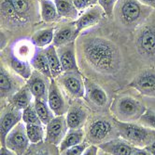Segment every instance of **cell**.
I'll return each instance as SVG.
<instances>
[{"mask_svg":"<svg viewBox=\"0 0 155 155\" xmlns=\"http://www.w3.org/2000/svg\"><path fill=\"white\" fill-rule=\"evenodd\" d=\"M145 149H146L151 155H155V140H154V141H152L149 146H147Z\"/></svg>","mask_w":155,"mask_h":155,"instance_id":"43","label":"cell"},{"mask_svg":"<svg viewBox=\"0 0 155 155\" xmlns=\"http://www.w3.org/2000/svg\"><path fill=\"white\" fill-rule=\"evenodd\" d=\"M29 143L31 142L27 136L26 124L23 122H20L8 134L4 146L15 152L17 155H23L29 147Z\"/></svg>","mask_w":155,"mask_h":155,"instance_id":"7","label":"cell"},{"mask_svg":"<svg viewBox=\"0 0 155 155\" xmlns=\"http://www.w3.org/2000/svg\"><path fill=\"white\" fill-rule=\"evenodd\" d=\"M112 131L111 124L104 119L94 121L89 128L88 137L93 143H100Z\"/></svg>","mask_w":155,"mask_h":155,"instance_id":"18","label":"cell"},{"mask_svg":"<svg viewBox=\"0 0 155 155\" xmlns=\"http://www.w3.org/2000/svg\"><path fill=\"white\" fill-rule=\"evenodd\" d=\"M138 121H139V124L145 126V127L155 130V111L154 110L147 109Z\"/></svg>","mask_w":155,"mask_h":155,"instance_id":"33","label":"cell"},{"mask_svg":"<svg viewBox=\"0 0 155 155\" xmlns=\"http://www.w3.org/2000/svg\"><path fill=\"white\" fill-rule=\"evenodd\" d=\"M0 71V89H1V97H12L18 92L23 86L21 79L1 65Z\"/></svg>","mask_w":155,"mask_h":155,"instance_id":"14","label":"cell"},{"mask_svg":"<svg viewBox=\"0 0 155 155\" xmlns=\"http://www.w3.org/2000/svg\"><path fill=\"white\" fill-rule=\"evenodd\" d=\"M0 155H17V154L15 152H13L12 150H10L6 146L2 145L1 150H0Z\"/></svg>","mask_w":155,"mask_h":155,"instance_id":"41","label":"cell"},{"mask_svg":"<svg viewBox=\"0 0 155 155\" xmlns=\"http://www.w3.org/2000/svg\"><path fill=\"white\" fill-rule=\"evenodd\" d=\"M9 66H10V69L12 70V72L18 74L23 80H28L33 74L30 64L26 61L18 59L15 56H12L10 58Z\"/></svg>","mask_w":155,"mask_h":155,"instance_id":"28","label":"cell"},{"mask_svg":"<svg viewBox=\"0 0 155 155\" xmlns=\"http://www.w3.org/2000/svg\"><path fill=\"white\" fill-rule=\"evenodd\" d=\"M57 53L60 58L63 72H79L74 42L57 48Z\"/></svg>","mask_w":155,"mask_h":155,"instance_id":"16","label":"cell"},{"mask_svg":"<svg viewBox=\"0 0 155 155\" xmlns=\"http://www.w3.org/2000/svg\"><path fill=\"white\" fill-rule=\"evenodd\" d=\"M85 84V97L87 100L96 106L103 107L107 102V96L105 90L91 80L84 79Z\"/></svg>","mask_w":155,"mask_h":155,"instance_id":"20","label":"cell"},{"mask_svg":"<svg viewBox=\"0 0 155 155\" xmlns=\"http://www.w3.org/2000/svg\"><path fill=\"white\" fill-rule=\"evenodd\" d=\"M58 78L66 94L74 98H81L85 97V84L84 79L79 72H64Z\"/></svg>","mask_w":155,"mask_h":155,"instance_id":"8","label":"cell"},{"mask_svg":"<svg viewBox=\"0 0 155 155\" xmlns=\"http://www.w3.org/2000/svg\"><path fill=\"white\" fill-rule=\"evenodd\" d=\"M115 10L117 19L122 24L136 27L144 22L151 14L152 8L144 6L138 0H118Z\"/></svg>","mask_w":155,"mask_h":155,"instance_id":"3","label":"cell"},{"mask_svg":"<svg viewBox=\"0 0 155 155\" xmlns=\"http://www.w3.org/2000/svg\"><path fill=\"white\" fill-rule=\"evenodd\" d=\"M17 48H18V54H19V56L17 57L18 59H21V57H27V56L30 54L31 47L28 46L26 43H22V44L18 45Z\"/></svg>","mask_w":155,"mask_h":155,"instance_id":"37","label":"cell"},{"mask_svg":"<svg viewBox=\"0 0 155 155\" xmlns=\"http://www.w3.org/2000/svg\"><path fill=\"white\" fill-rule=\"evenodd\" d=\"M132 155H151L145 148H136Z\"/></svg>","mask_w":155,"mask_h":155,"instance_id":"40","label":"cell"},{"mask_svg":"<svg viewBox=\"0 0 155 155\" xmlns=\"http://www.w3.org/2000/svg\"><path fill=\"white\" fill-rule=\"evenodd\" d=\"M26 132L28 138L32 144H38L45 139L46 130L43 124H26Z\"/></svg>","mask_w":155,"mask_h":155,"instance_id":"31","label":"cell"},{"mask_svg":"<svg viewBox=\"0 0 155 155\" xmlns=\"http://www.w3.org/2000/svg\"><path fill=\"white\" fill-rule=\"evenodd\" d=\"M83 57L95 71L105 74L117 73L121 66V56L118 48L107 39L88 37L81 44Z\"/></svg>","mask_w":155,"mask_h":155,"instance_id":"1","label":"cell"},{"mask_svg":"<svg viewBox=\"0 0 155 155\" xmlns=\"http://www.w3.org/2000/svg\"><path fill=\"white\" fill-rule=\"evenodd\" d=\"M34 0H1L3 23L17 26L29 22L35 16Z\"/></svg>","mask_w":155,"mask_h":155,"instance_id":"2","label":"cell"},{"mask_svg":"<svg viewBox=\"0 0 155 155\" xmlns=\"http://www.w3.org/2000/svg\"><path fill=\"white\" fill-rule=\"evenodd\" d=\"M98 151H99V147L93 144L87 147V149L83 152L82 155H98Z\"/></svg>","mask_w":155,"mask_h":155,"instance_id":"38","label":"cell"},{"mask_svg":"<svg viewBox=\"0 0 155 155\" xmlns=\"http://www.w3.org/2000/svg\"><path fill=\"white\" fill-rule=\"evenodd\" d=\"M129 87L144 96L155 97V70H145L141 72L133 79Z\"/></svg>","mask_w":155,"mask_h":155,"instance_id":"10","label":"cell"},{"mask_svg":"<svg viewBox=\"0 0 155 155\" xmlns=\"http://www.w3.org/2000/svg\"><path fill=\"white\" fill-rule=\"evenodd\" d=\"M31 65L35 69V71L39 72L40 74H44L50 79H52L51 69L49 66V62L47 60V56L45 50H40L34 55V57L31 60Z\"/></svg>","mask_w":155,"mask_h":155,"instance_id":"29","label":"cell"},{"mask_svg":"<svg viewBox=\"0 0 155 155\" xmlns=\"http://www.w3.org/2000/svg\"><path fill=\"white\" fill-rule=\"evenodd\" d=\"M10 101L13 107H15L18 110H23L25 108L34 103L35 97L31 93L30 89L25 84L18 92H16L11 97Z\"/></svg>","mask_w":155,"mask_h":155,"instance_id":"23","label":"cell"},{"mask_svg":"<svg viewBox=\"0 0 155 155\" xmlns=\"http://www.w3.org/2000/svg\"><path fill=\"white\" fill-rule=\"evenodd\" d=\"M32 155H56L52 152V150L50 148H45V147H41L40 149H37L35 153Z\"/></svg>","mask_w":155,"mask_h":155,"instance_id":"39","label":"cell"},{"mask_svg":"<svg viewBox=\"0 0 155 155\" xmlns=\"http://www.w3.org/2000/svg\"><path fill=\"white\" fill-rule=\"evenodd\" d=\"M34 106L42 124L46 126L55 116L53 111L51 110L48 104V101L44 100H40V98H35Z\"/></svg>","mask_w":155,"mask_h":155,"instance_id":"30","label":"cell"},{"mask_svg":"<svg viewBox=\"0 0 155 155\" xmlns=\"http://www.w3.org/2000/svg\"><path fill=\"white\" fill-rule=\"evenodd\" d=\"M47 101L55 116L65 115L68 110L65 97L60 89L58 82L54 80V78L51 79Z\"/></svg>","mask_w":155,"mask_h":155,"instance_id":"11","label":"cell"},{"mask_svg":"<svg viewBox=\"0 0 155 155\" xmlns=\"http://www.w3.org/2000/svg\"><path fill=\"white\" fill-rule=\"evenodd\" d=\"M84 137V131L82 128L79 129H69L66 133L65 137L62 140L59 147V151H64L69 148L77 146L83 142Z\"/></svg>","mask_w":155,"mask_h":155,"instance_id":"25","label":"cell"},{"mask_svg":"<svg viewBox=\"0 0 155 155\" xmlns=\"http://www.w3.org/2000/svg\"><path fill=\"white\" fill-rule=\"evenodd\" d=\"M77 36L78 35L76 33L75 22L65 24L54 31V38L52 45H54L56 48L68 45L70 43H73Z\"/></svg>","mask_w":155,"mask_h":155,"instance_id":"19","label":"cell"},{"mask_svg":"<svg viewBox=\"0 0 155 155\" xmlns=\"http://www.w3.org/2000/svg\"><path fill=\"white\" fill-rule=\"evenodd\" d=\"M147 109L138 101L131 97H121L112 105L116 119L124 123H135L139 120Z\"/></svg>","mask_w":155,"mask_h":155,"instance_id":"5","label":"cell"},{"mask_svg":"<svg viewBox=\"0 0 155 155\" xmlns=\"http://www.w3.org/2000/svg\"><path fill=\"white\" fill-rule=\"evenodd\" d=\"M22 121L25 124H41V121L37 115V112L35 109L34 103L29 105L23 110Z\"/></svg>","mask_w":155,"mask_h":155,"instance_id":"32","label":"cell"},{"mask_svg":"<svg viewBox=\"0 0 155 155\" xmlns=\"http://www.w3.org/2000/svg\"><path fill=\"white\" fill-rule=\"evenodd\" d=\"M103 13H105L103 8L97 5L84 11L75 21L77 35L82 31L96 25L103 18Z\"/></svg>","mask_w":155,"mask_h":155,"instance_id":"13","label":"cell"},{"mask_svg":"<svg viewBox=\"0 0 155 155\" xmlns=\"http://www.w3.org/2000/svg\"><path fill=\"white\" fill-rule=\"evenodd\" d=\"M54 31L53 28H45L37 31L31 37L32 43L39 48H47L53 42Z\"/></svg>","mask_w":155,"mask_h":155,"instance_id":"27","label":"cell"},{"mask_svg":"<svg viewBox=\"0 0 155 155\" xmlns=\"http://www.w3.org/2000/svg\"><path fill=\"white\" fill-rule=\"evenodd\" d=\"M138 1L143 4L144 6H147L150 8L155 9V0H138Z\"/></svg>","mask_w":155,"mask_h":155,"instance_id":"42","label":"cell"},{"mask_svg":"<svg viewBox=\"0 0 155 155\" xmlns=\"http://www.w3.org/2000/svg\"><path fill=\"white\" fill-rule=\"evenodd\" d=\"M53 1L56 5L60 18L69 21L78 20L79 17V11L76 8L73 0H53Z\"/></svg>","mask_w":155,"mask_h":155,"instance_id":"22","label":"cell"},{"mask_svg":"<svg viewBox=\"0 0 155 155\" xmlns=\"http://www.w3.org/2000/svg\"><path fill=\"white\" fill-rule=\"evenodd\" d=\"M114 121L122 138L136 148H146L155 140V130L145 127L140 124L124 123L117 119Z\"/></svg>","mask_w":155,"mask_h":155,"instance_id":"4","label":"cell"},{"mask_svg":"<svg viewBox=\"0 0 155 155\" xmlns=\"http://www.w3.org/2000/svg\"><path fill=\"white\" fill-rule=\"evenodd\" d=\"M6 37H5V35L4 33H1V49L4 48L5 45H6Z\"/></svg>","mask_w":155,"mask_h":155,"instance_id":"44","label":"cell"},{"mask_svg":"<svg viewBox=\"0 0 155 155\" xmlns=\"http://www.w3.org/2000/svg\"><path fill=\"white\" fill-rule=\"evenodd\" d=\"M89 144L87 142H82L77 146L71 147L64 151H61V155H82L83 152L85 151Z\"/></svg>","mask_w":155,"mask_h":155,"instance_id":"35","label":"cell"},{"mask_svg":"<svg viewBox=\"0 0 155 155\" xmlns=\"http://www.w3.org/2000/svg\"><path fill=\"white\" fill-rule=\"evenodd\" d=\"M73 2L79 11H85L98 3V0H73Z\"/></svg>","mask_w":155,"mask_h":155,"instance_id":"36","label":"cell"},{"mask_svg":"<svg viewBox=\"0 0 155 155\" xmlns=\"http://www.w3.org/2000/svg\"><path fill=\"white\" fill-rule=\"evenodd\" d=\"M23 118V110L16 109L15 107L6 110L1 116V124H0V135L1 142L4 145L8 134L21 122Z\"/></svg>","mask_w":155,"mask_h":155,"instance_id":"15","label":"cell"},{"mask_svg":"<svg viewBox=\"0 0 155 155\" xmlns=\"http://www.w3.org/2000/svg\"><path fill=\"white\" fill-rule=\"evenodd\" d=\"M40 16L45 22H53L58 20L59 15L53 0H38Z\"/></svg>","mask_w":155,"mask_h":155,"instance_id":"26","label":"cell"},{"mask_svg":"<svg viewBox=\"0 0 155 155\" xmlns=\"http://www.w3.org/2000/svg\"><path fill=\"white\" fill-rule=\"evenodd\" d=\"M117 1L118 0H98V4L103 8L106 15L110 17L113 14Z\"/></svg>","mask_w":155,"mask_h":155,"instance_id":"34","label":"cell"},{"mask_svg":"<svg viewBox=\"0 0 155 155\" xmlns=\"http://www.w3.org/2000/svg\"><path fill=\"white\" fill-rule=\"evenodd\" d=\"M44 50L47 56V60L49 62L52 78L59 77L64 72H63L62 64L60 61V58L57 53V48L54 45H50Z\"/></svg>","mask_w":155,"mask_h":155,"instance_id":"24","label":"cell"},{"mask_svg":"<svg viewBox=\"0 0 155 155\" xmlns=\"http://www.w3.org/2000/svg\"><path fill=\"white\" fill-rule=\"evenodd\" d=\"M47 76L40 74L37 71H33L31 77L27 80L26 86L30 89L35 98L48 101V93L50 87V82L48 81Z\"/></svg>","mask_w":155,"mask_h":155,"instance_id":"12","label":"cell"},{"mask_svg":"<svg viewBox=\"0 0 155 155\" xmlns=\"http://www.w3.org/2000/svg\"><path fill=\"white\" fill-rule=\"evenodd\" d=\"M65 120L69 129H79L87 120V112L81 107H71L66 112Z\"/></svg>","mask_w":155,"mask_h":155,"instance_id":"21","label":"cell"},{"mask_svg":"<svg viewBox=\"0 0 155 155\" xmlns=\"http://www.w3.org/2000/svg\"><path fill=\"white\" fill-rule=\"evenodd\" d=\"M98 155H110V154H108L107 152H106V151H104V150H102L99 149V151H98Z\"/></svg>","mask_w":155,"mask_h":155,"instance_id":"45","label":"cell"},{"mask_svg":"<svg viewBox=\"0 0 155 155\" xmlns=\"http://www.w3.org/2000/svg\"><path fill=\"white\" fill-rule=\"evenodd\" d=\"M99 149L110 155H132L136 148L123 138H116L99 144Z\"/></svg>","mask_w":155,"mask_h":155,"instance_id":"17","label":"cell"},{"mask_svg":"<svg viewBox=\"0 0 155 155\" xmlns=\"http://www.w3.org/2000/svg\"><path fill=\"white\" fill-rule=\"evenodd\" d=\"M136 47L144 60L155 64V21L140 27L136 35Z\"/></svg>","mask_w":155,"mask_h":155,"instance_id":"6","label":"cell"},{"mask_svg":"<svg viewBox=\"0 0 155 155\" xmlns=\"http://www.w3.org/2000/svg\"><path fill=\"white\" fill-rule=\"evenodd\" d=\"M68 129L65 115L54 116V118L46 125L45 140L49 144L59 146L68 132Z\"/></svg>","mask_w":155,"mask_h":155,"instance_id":"9","label":"cell"}]
</instances>
